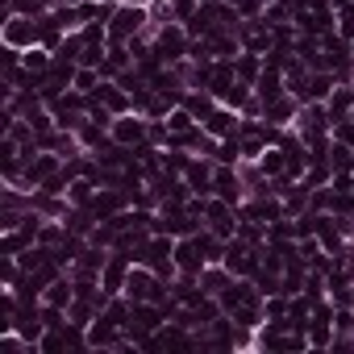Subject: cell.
Returning a JSON list of instances; mask_svg holds the SVG:
<instances>
[{"instance_id":"5","label":"cell","mask_w":354,"mask_h":354,"mask_svg":"<svg viewBox=\"0 0 354 354\" xmlns=\"http://www.w3.org/2000/svg\"><path fill=\"white\" fill-rule=\"evenodd\" d=\"M109 133H113V142H117V146H129V150H133V146H142V142H146L150 121H146L142 113H121V117H113V129H109Z\"/></svg>"},{"instance_id":"1","label":"cell","mask_w":354,"mask_h":354,"mask_svg":"<svg viewBox=\"0 0 354 354\" xmlns=\"http://www.w3.org/2000/svg\"><path fill=\"white\" fill-rule=\"evenodd\" d=\"M150 21V9L146 5H117L113 21H109V46H125L129 38H138Z\"/></svg>"},{"instance_id":"9","label":"cell","mask_w":354,"mask_h":354,"mask_svg":"<svg viewBox=\"0 0 354 354\" xmlns=\"http://www.w3.org/2000/svg\"><path fill=\"white\" fill-rule=\"evenodd\" d=\"M201 125H205L213 138H234V133H238V125H242V113H238V109H230V104H217Z\"/></svg>"},{"instance_id":"12","label":"cell","mask_w":354,"mask_h":354,"mask_svg":"<svg viewBox=\"0 0 354 354\" xmlns=\"http://www.w3.org/2000/svg\"><path fill=\"white\" fill-rule=\"evenodd\" d=\"M325 109H329V117H333V121H342V117H350V109H354V84H337V88L329 92V100H325Z\"/></svg>"},{"instance_id":"6","label":"cell","mask_w":354,"mask_h":354,"mask_svg":"<svg viewBox=\"0 0 354 354\" xmlns=\"http://www.w3.org/2000/svg\"><path fill=\"white\" fill-rule=\"evenodd\" d=\"M213 196H221L225 205L242 209V201H246V188H242V175H238V167H225V162H217V171H213Z\"/></svg>"},{"instance_id":"17","label":"cell","mask_w":354,"mask_h":354,"mask_svg":"<svg viewBox=\"0 0 354 354\" xmlns=\"http://www.w3.org/2000/svg\"><path fill=\"white\" fill-rule=\"evenodd\" d=\"M350 55H354V42H350Z\"/></svg>"},{"instance_id":"14","label":"cell","mask_w":354,"mask_h":354,"mask_svg":"<svg viewBox=\"0 0 354 354\" xmlns=\"http://www.w3.org/2000/svg\"><path fill=\"white\" fill-rule=\"evenodd\" d=\"M121 5H150V0H121Z\"/></svg>"},{"instance_id":"13","label":"cell","mask_w":354,"mask_h":354,"mask_svg":"<svg viewBox=\"0 0 354 354\" xmlns=\"http://www.w3.org/2000/svg\"><path fill=\"white\" fill-rule=\"evenodd\" d=\"M333 142H342V146H350V150H354V117L333 121Z\"/></svg>"},{"instance_id":"4","label":"cell","mask_w":354,"mask_h":354,"mask_svg":"<svg viewBox=\"0 0 354 354\" xmlns=\"http://www.w3.org/2000/svg\"><path fill=\"white\" fill-rule=\"evenodd\" d=\"M129 271H133V259H129V250H109V259H104V271H100V288H104L109 296H121V292H125V279H129Z\"/></svg>"},{"instance_id":"7","label":"cell","mask_w":354,"mask_h":354,"mask_svg":"<svg viewBox=\"0 0 354 354\" xmlns=\"http://www.w3.org/2000/svg\"><path fill=\"white\" fill-rule=\"evenodd\" d=\"M175 267H180V275H196V279H201V271L209 267V259H205L196 234H192V238H175Z\"/></svg>"},{"instance_id":"11","label":"cell","mask_w":354,"mask_h":354,"mask_svg":"<svg viewBox=\"0 0 354 354\" xmlns=\"http://www.w3.org/2000/svg\"><path fill=\"white\" fill-rule=\"evenodd\" d=\"M234 67H238V80L254 88V84H259V75H263V67H267V59H263V55H254V50H242V55L234 59Z\"/></svg>"},{"instance_id":"8","label":"cell","mask_w":354,"mask_h":354,"mask_svg":"<svg viewBox=\"0 0 354 354\" xmlns=\"http://www.w3.org/2000/svg\"><path fill=\"white\" fill-rule=\"evenodd\" d=\"M296 113H300V100H296L292 92H279V96L263 100V121H271V125H279V129L296 125Z\"/></svg>"},{"instance_id":"16","label":"cell","mask_w":354,"mask_h":354,"mask_svg":"<svg viewBox=\"0 0 354 354\" xmlns=\"http://www.w3.org/2000/svg\"><path fill=\"white\" fill-rule=\"evenodd\" d=\"M350 308H354V288H350Z\"/></svg>"},{"instance_id":"18","label":"cell","mask_w":354,"mask_h":354,"mask_svg":"<svg viewBox=\"0 0 354 354\" xmlns=\"http://www.w3.org/2000/svg\"><path fill=\"white\" fill-rule=\"evenodd\" d=\"M350 242H354V230H350Z\"/></svg>"},{"instance_id":"19","label":"cell","mask_w":354,"mask_h":354,"mask_svg":"<svg viewBox=\"0 0 354 354\" xmlns=\"http://www.w3.org/2000/svg\"><path fill=\"white\" fill-rule=\"evenodd\" d=\"M350 117H354V109H350Z\"/></svg>"},{"instance_id":"10","label":"cell","mask_w":354,"mask_h":354,"mask_svg":"<svg viewBox=\"0 0 354 354\" xmlns=\"http://www.w3.org/2000/svg\"><path fill=\"white\" fill-rule=\"evenodd\" d=\"M333 88H337V80H333L329 71H308V80H304V88L296 92V100H300V104H308V100H329Z\"/></svg>"},{"instance_id":"15","label":"cell","mask_w":354,"mask_h":354,"mask_svg":"<svg viewBox=\"0 0 354 354\" xmlns=\"http://www.w3.org/2000/svg\"><path fill=\"white\" fill-rule=\"evenodd\" d=\"M225 5H234V9H238V5H242V0H225Z\"/></svg>"},{"instance_id":"2","label":"cell","mask_w":354,"mask_h":354,"mask_svg":"<svg viewBox=\"0 0 354 354\" xmlns=\"http://www.w3.org/2000/svg\"><path fill=\"white\" fill-rule=\"evenodd\" d=\"M0 38H5V46H13V50H30V46H42V26L30 13H9Z\"/></svg>"},{"instance_id":"3","label":"cell","mask_w":354,"mask_h":354,"mask_svg":"<svg viewBox=\"0 0 354 354\" xmlns=\"http://www.w3.org/2000/svg\"><path fill=\"white\" fill-rule=\"evenodd\" d=\"M188 50H192V34L184 30V21H171V26H162L158 30V38H154V55L171 67V63H180V59H188Z\"/></svg>"}]
</instances>
